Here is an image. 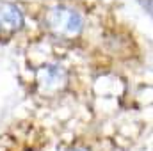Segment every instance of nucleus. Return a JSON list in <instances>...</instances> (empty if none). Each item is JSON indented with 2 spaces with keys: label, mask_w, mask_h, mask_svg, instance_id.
Listing matches in <instances>:
<instances>
[{
  "label": "nucleus",
  "mask_w": 153,
  "mask_h": 151,
  "mask_svg": "<svg viewBox=\"0 0 153 151\" xmlns=\"http://www.w3.org/2000/svg\"><path fill=\"white\" fill-rule=\"evenodd\" d=\"M45 27L61 39L76 38L84 29L82 14L68 5H53L45 14Z\"/></svg>",
  "instance_id": "nucleus-1"
},
{
  "label": "nucleus",
  "mask_w": 153,
  "mask_h": 151,
  "mask_svg": "<svg viewBox=\"0 0 153 151\" xmlns=\"http://www.w3.org/2000/svg\"><path fill=\"white\" fill-rule=\"evenodd\" d=\"M25 23L23 13L18 5L11 2H0V32L2 34H14L22 30Z\"/></svg>",
  "instance_id": "nucleus-3"
},
{
  "label": "nucleus",
  "mask_w": 153,
  "mask_h": 151,
  "mask_svg": "<svg viewBox=\"0 0 153 151\" xmlns=\"http://www.w3.org/2000/svg\"><path fill=\"white\" fill-rule=\"evenodd\" d=\"M38 87L43 94H53V93H59L61 89L66 87L68 84V73L62 66H57V64H46L43 68H39L38 75Z\"/></svg>",
  "instance_id": "nucleus-2"
},
{
  "label": "nucleus",
  "mask_w": 153,
  "mask_h": 151,
  "mask_svg": "<svg viewBox=\"0 0 153 151\" xmlns=\"http://www.w3.org/2000/svg\"><path fill=\"white\" fill-rule=\"evenodd\" d=\"M68 151H91V150H87V148H84V146H75V148H70Z\"/></svg>",
  "instance_id": "nucleus-4"
}]
</instances>
